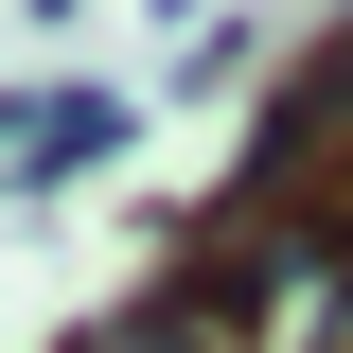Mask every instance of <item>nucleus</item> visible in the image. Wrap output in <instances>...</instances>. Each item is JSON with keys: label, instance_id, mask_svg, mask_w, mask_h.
Segmentation results:
<instances>
[{"label": "nucleus", "instance_id": "1", "mask_svg": "<svg viewBox=\"0 0 353 353\" xmlns=\"http://www.w3.org/2000/svg\"><path fill=\"white\" fill-rule=\"evenodd\" d=\"M106 141H124V88H53L36 124H18V194H53V176H88Z\"/></svg>", "mask_w": 353, "mask_h": 353}]
</instances>
